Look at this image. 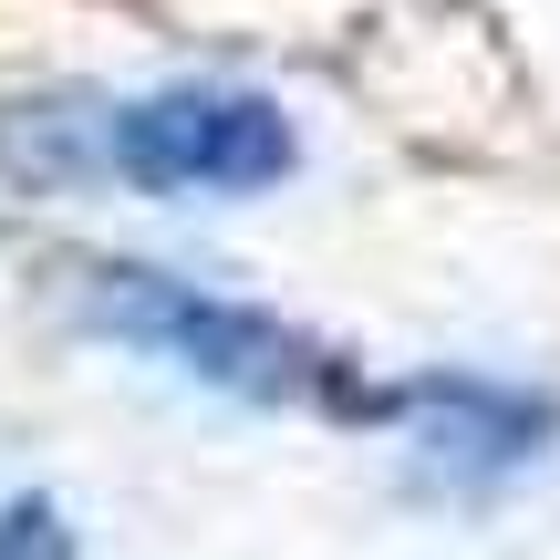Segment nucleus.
<instances>
[{"mask_svg":"<svg viewBox=\"0 0 560 560\" xmlns=\"http://www.w3.org/2000/svg\"><path fill=\"white\" fill-rule=\"evenodd\" d=\"M104 115H115L104 94H21V104H0V177L42 187V198L94 187L104 177Z\"/></svg>","mask_w":560,"mask_h":560,"instance_id":"20e7f679","label":"nucleus"},{"mask_svg":"<svg viewBox=\"0 0 560 560\" xmlns=\"http://www.w3.org/2000/svg\"><path fill=\"white\" fill-rule=\"evenodd\" d=\"M83 322L104 342H136V353H166L177 374L219 384L240 405H322V416H384V384H363L332 342L291 332L280 312H249V301H219L177 270L145 260H94L83 270Z\"/></svg>","mask_w":560,"mask_h":560,"instance_id":"f257e3e1","label":"nucleus"},{"mask_svg":"<svg viewBox=\"0 0 560 560\" xmlns=\"http://www.w3.org/2000/svg\"><path fill=\"white\" fill-rule=\"evenodd\" d=\"M301 166V136L249 83H166L104 115V177L145 198H260Z\"/></svg>","mask_w":560,"mask_h":560,"instance_id":"f03ea898","label":"nucleus"},{"mask_svg":"<svg viewBox=\"0 0 560 560\" xmlns=\"http://www.w3.org/2000/svg\"><path fill=\"white\" fill-rule=\"evenodd\" d=\"M0 560H83V540L52 499H11L0 509Z\"/></svg>","mask_w":560,"mask_h":560,"instance_id":"39448f33","label":"nucleus"},{"mask_svg":"<svg viewBox=\"0 0 560 560\" xmlns=\"http://www.w3.org/2000/svg\"><path fill=\"white\" fill-rule=\"evenodd\" d=\"M384 416H405L416 425V457L436 467V478H467V488L529 467L560 436V395L467 374V363H436V374H416V384H384Z\"/></svg>","mask_w":560,"mask_h":560,"instance_id":"7ed1b4c3","label":"nucleus"}]
</instances>
